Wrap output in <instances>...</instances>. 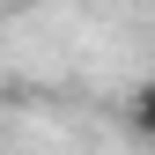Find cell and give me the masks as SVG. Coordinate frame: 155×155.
I'll return each instance as SVG.
<instances>
[{
	"instance_id": "7a4b0ae2",
	"label": "cell",
	"mask_w": 155,
	"mask_h": 155,
	"mask_svg": "<svg viewBox=\"0 0 155 155\" xmlns=\"http://www.w3.org/2000/svg\"><path fill=\"white\" fill-rule=\"evenodd\" d=\"M0 8H22V0H0Z\"/></svg>"
},
{
	"instance_id": "6da1fadb",
	"label": "cell",
	"mask_w": 155,
	"mask_h": 155,
	"mask_svg": "<svg viewBox=\"0 0 155 155\" xmlns=\"http://www.w3.org/2000/svg\"><path fill=\"white\" fill-rule=\"evenodd\" d=\"M133 118H140V126H148V133H155V89H148V96H140V104H133Z\"/></svg>"
}]
</instances>
